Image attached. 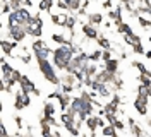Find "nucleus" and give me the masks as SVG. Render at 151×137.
<instances>
[{"mask_svg": "<svg viewBox=\"0 0 151 137\" xmlns=\"http://www.w3.org/2000/svg\"><path fill=\"white\" fill-rule=\"evenodd\" d=\"M81 31H83V34H84L88 39H98V29L96 26L93 24H89V22H83V26H81Z\"/></svg>", "mask_w": 151, "mask_h": 137, "instance_id": "obj_1", "label": "nucleus"}, {"mask_svg": "<svg viewBox=\"0 0 151 137\" xmlns=\"http://www.w3.org/2000/svg\"><path fill=\"white\" fill-rule=\"evenodd\" d=\"M19 88L26 93V94H33L35 89H36V88H35V82L31 81L28 75H22V79L19 81Z\"/></svg>", "mask_w": 151, "mask_h": 137, "instance_id": "obj_2", "label": "nucleus"}, {"mask_svg": "<svg viewBox=\"0 0 151 137\" xmlns=\"http://www.w3.org/2000/svg\"><path fill=\"white\" fill-rule=\"evenodd\" d=\"M0 46H2V50H4V55H7V57H14V55H12V50L19 46V41L2 39V41H0Z\"/></svg>", "mask_w": 151, "mask_h": 137, "instance_id": "obj_3", "label": "nucleus"}, {"mask_svg": "<svg viewBox=\"0 0 151 137\" xmlns=\"http://www.w3.org/2000/svg\"><path fill=\"white\" fill-rule=\"evenodd\" d=\"M119 64H120V60L110 58L108 62H105V70L110 74H119Z\"/></svg>", "mask_w": 151, "mask_h": 137, "instance_id": "obj_4", "label": "nucleus"}, {"mask_svg": "<svg viewBox=\"0 0 151 137\" xmlns=\"http://www.w3.org/2000/svg\"><path fill=\"white\" fill-rule=\"evenodd\" d=\"M67 17H69V14H52V22L53 24H57V26L60 27H65L67 24Z\"/></svg>", "mask_w": 151, "mask_h": 137, "instance_id": "obj_5", "label": "nucleus"}, {"mask_svg": "<svg viewBox=\"0 0 151 137\" xmlns=\"http://www.w3.org/2000/svg\"><path fill=\"white\" fill-rule=\"evenodd\" d=\"M26 33H28V36L40 38L41 34H43V27H40V26H33V24H28V26H26Z\"/></svg>", "mask_w": 151, "mask_h": 137, "instance_id": "obj_6", "label": "nucleus"}, {"mask_svg": "<svg viewBox=\"0 0 151 137\" xmlns=\"http://www.w3.org/2000/svg\"><path fill=\"white\" fill-rule=\"evenodd\" d=\"M58 101H60V110L65 111V110L69 108V105H70L72 98H70L69 94H65V93H60V94H58Z\"/></svg>", "mask_w": 151, "mask_h": 137, "instance_id": "obj_7", "label": "nucleus"}, {"mask_svg": "<svg viewBox=\"0 0 151 137\" xmlns=\"http://www.w3.org/2000/svg\"><path fill=\"white\" fill-rule=\"evenodd\" d=\"M88 22H89V24H93V26H100V24L103 22V16H101V14H98V12H93V14H89V16H88Z\"/></svg>", "mask_w": 151, "mask_h": 137, "instance_id": "obj_8", "label": "nucleus"}, {"mask_svg": "<svg viewBox=\"0 0 151 137\" xmlns=\"http://www.w3.org/2000/svg\"><path fill=\"white\" fill-rule=\"evenodd\" d=\"M65 4H67V7H69V10L70 12H76V10H79L81 9V0H65Z\"/></svg>", "mask_w": 151, "mask_h": 137, "instance_id": "obj_9", "label": "nucleus"}, {"mask_svg": "<svg viewBox=\"0 0 151 137\" xmlns=\"http://www.w3.org/2000/svg\"><path fill=\"white\" fill-rule=\"evenodd\" d=\"M36 58H48L50 55H53V50L50 48V46H45L43 50H40V52H36Z\"/></svg>", "mask_w": 151, "mask_h": 137, "instance_id": "obj_10", "label": "nucleus"}, {"mask_svg": "<svg viewBox=\"0 0 151 137\" xmlns=\"http://www.w3.org/2000/svg\"><path fill=\"white\" fill-rule=\"evenodd\" d=\"M101 134H103V136H117V128L113 127L112 123H106V125H105L103 128H101Z\"/></svg>", "mask_w": 151, "mask_h": 137, "instance_id": "obj_11", "label": "nucleus"}, {"mask_svg": "<svg viewBox=\"0 0 151 137\" xmlns=\"http://www.w3.org/2000/svg\"><path fill=\"white\" fill-rule=\"evenodd\" d=\"M98 45L101 46V48H105V50H113L112 43H110V41H108L103 34H100V36H98Z\"/></svg>", "mask_w": 151, "mask_h": 137, "instance_id": "obj_12", "label": "nucleus"}, {"mask_svg": "<svg viewBox=\"0 0 151 137\" xmlns=\"http://www.w3.org/2000/svg\"><path fill=\"white\" fill-rule=\"evenodd\" d=\"M40 127H41V134H43V136H50V134H52V128H50V123H48V122L40 120Z\"/></svg>", "mask_w": 151, "mask_h": 137, "instance_id": "obj_13", "label": "nucleus"}, {"mask_svg": "<svg viewBox=\"0 0 151 137\" xmlns=\"http://www.w3.org/2000/svg\"><path fill=\"white\" fill-rule=\"evenodd\" d=\"M76 22H77V17H76V16H72V14H70V16L67 17V24H65V29H67V31H74V26H76Z\"/></svg>", "mask_w": 151, "mask_h": 137, "instance_id": "obj_14", "label": "nucleus"}, {"mask_svg": "<svg viewBox=\"0 0 151 137\" xmlns=\"http://www.w3.org/2000/svg\"><path fill=\"white\" fill-rule=\"evenodd\" d=\"M53 113H55V106H53V103H52V101H47L45 106H43V115H53Z\"/></svg>", "mask_w": 151, "mask_h": 137, "instance_id": "obj_15", "label": "nucleus"}, {"mask_svg": "<svg viewBox=\"0 0 151 137\" xmlns=\"http://www.w3.org/2000/svg\"><path fill=\"white\" fill-rule=\"evenodd\" d=\"M101 53H103L101 50H94L93 53L89 55V62H94V64L100 62V60H101Z\"/></svg>", "mask_w": 151, "mask_h": 137, "instance_id": "obj_16", "label": "nucleus"}, {"mask_svg": "<svg viewBox=\"0 0 151 137\" xmlns=\"http://www.w3.org/2000/svg\"><path fill=\"white\" fill-rule=\"evenodd\" d=\"M45 46H47V43H45V41H41V39H36V41L33 43V46H31V48H33V52L36 53V52H40V50H43Z\"/></svg>", "mask_w": 151, "mask_h": 137, "instance_id": "obj_17", "label": "nucleus"}, {"mask_svg": "<svg viewBox=\"0 0 151 137\" xmlns=\"http://www.w3.org/2000/svg\"><path fill=\"white\" fill-rule=\"evenodd\" d=\"M132 67H136V69L139 70V74H146V72H148L146 65H144V64H141V62H137V60H134V62H132Z\"/></svg>", "mask_w": 151, "mask_h": 137, "instance_id": "obj_18", "label": "nucleus"}, {"mask_svg": "<svg viewBox=\"0 0 151 137\" xmlns=\"http://www.w3.org/2000/svg\"><path fill=\"white\" fill-rule=\"evenodd\" d=\"M137 22H139V24H141V26L144 27V29H150V27H151V21L144 19L142 16H137Z\"/></svg>", "mask_w": 151, "mask_h": 137, "instance_id": "obj_19", "label": "nucleus"}, {"mask_svg": "<svg viewBox=\"0 0 151 137\" xmlns=\"http://www.w3.org/2000/svg\"><path fill=\"white\" fill-rule=\"evenodd\" d=\"M9 5L12 7V10H19L22 7V0H9Z\"/></svg>", "mask_w": 151, "mask_h": 137, "instance_id": "obj_20", "label": "nucleus"}, {"mask_svg": "<svg viewBox=\"0 0 151 137\" xmlns=\"http://www.w3.org/2000/svg\"><path fill=\"white\" fill-rule=\"evenodd\" d=\"M132 52L137 53V55H144V48H142L141 43H134V45H132Z\"/></svg>", "mask_w": 151, "mask_h": 137, "instance_id": "obj_21", "label": "nucleus"}, {"mask_svg": "<svg viewBox=\"0 0 151 137\" xmlns=\"http://www.w3.org/2000/svg\"><path fill=\"white\" fill-rule=\"evenodd\" d=\"M113 127L117 128V130H119V132H122V130H125V125H124V122L122 120H115V123H113Z\"/></svg>", "mask_w": 151, "mask_h": 137, "instance_id": "obj_22", "label": "nucleus"}, {"mask_svg": "<svg viewBox=\"0 0 151 137\" xmlns=\"http://www.w3.org/2000/svg\"><path fill=\"white\" fill-rule=\"evenodd\" d=\"M112 58V50H103V53H101V60L103 62H108Z\"/></svg>", "mask_w": 151, "mask_h": 137, "instance_id": "obj_23", "label": "nucleus"}, {"mask_svg": "<svg viewBox=\"0 0 151 137\" xmlns=\"http://www.w3.org/2000/svg\"><path fill=\"white\" fill-rule=\"evenodd\" d=\"M12 79H14V81H16V82H17V84H19V81L22 79V74L19 72L17 69H14V72H12Z\"/></svg>", "mask_w": 151, "mask_h": 137, "instance_id": "obj_24", "label": "nucleus"}, {"mask_svg": "<svg viewBox=\"0 0 151 137\" xmlns=\"http://www.w3.org/2000/svg\"><path fill=\"white\" fill-rule=\"evenodd\" d=\"M19 58H21V60H22V62H24V64H31V55H17Z\"/></svg>", "mask_w": 151, "mask_h": 137, "instance_id": "obj_25", "label": "nucleus"}, {"mask_svg": "<svg viewBox=\"0 0 151 137\" xmlns=\"http://www.w3.org/2000/svg\"><path fill=\"white\" fill-rule=\"evenodd\" d=\"M38 9H40V10H47V12H50V9H48V5H47V2H45V0H41V2L38 4Z\"/></svg>", "mask_w": 151, "mask_h": 137, "instance_id": "obj_26", "label": "nucleus"}, {"mask_svg": "<svg viewBox=\"0 0 151 137\" xmlns=\"http://www.w3.org/2000/svg\"><path fill=\"white\" fill-rule=\"evenodd\" d=\"M14 122H16V125H17L19 128L22 127V118H21V117H16V115H14Z\"/></svg>", "mask_w": 151, "mask_h": 137, "instance_id": "obj_27", "label": "nucleus"}, {"mask_svg": "<svg viewBox=\"0 0 151 137\" xmlns=\"http://www.w3.org/2000/svg\"><path fill=\"white\" fill-rule=\"evenodd\" d=\"M22 5H24L26 9H31V7H33V2H31V0H22Z\"/></svg>", "mask_w": 151, "mask_h": 137, "instance_id": "obj_28", "label": "nucleus"}, {"mask_svg": "<svg viewBox=\"0 0 151 137\" xmlns=\"http://www.w3.org/2000/svg\"><path fill=\"white\" fill-rule=\"evenodd\" d=\"M103 7H105V9H112V0H105Z\"/></svg>", "mask_w": 151, "mask_h": 137, "instance_id": "obj_29", "label": "nucleus"}, {"mask_svg": "<svg viewBox=\"0 0 151 137\" xmlns=\"http://www.w3.org/2000/svg\"><path fill=\"white\" fill-rule=\"evenodd\" d=\"M89 5H91V0H84V2L81 4V7H84V9H88Z\"/></svg>", "mask_w": 151, "mask_h": 137, "instance_id": "obj_30", "label": "nucleus"}, {"mask_svg": "<svg viewBox=\"0 0 151 137\" xmlns=\"http://www.w3.org/2000/svg\"><path fill=\"white\" fill-rule=\"evenodd\" d=\"M45 2H47V5H48V9L52 10V5H53V4H55V0H45Z\"/></svg>", "mask_w": 151, "mask_h": 137, "instance_id": "obj_31", "label": "nucleus"}, {"mask_svg": "<svg viewBox=\"0 0 151 137\" xmlns=\"http://www.w3.org/2000/svg\"><path fill=\"white\" fill-rule=\"evenodd\" d=\"M0 132H2V136H7V134H9V132H7V128L4 127V125H2V128H0Z\"/></svg>", "mask_w": 151, "mask_h": 137, "instance_id": "obj_32", "label": "nucleus"}, {"mask_svg": "<svg viewBox=\"0 0 151 137\" xmlns=\"http://www.w3.org/2000/svg\"><path fill=\"white\" fill-rule=\"evenodd\" d=\"M148 39H150V43H151V34H150V38H148Z\"/></svg>", "mask_w": 151, "mask_h": 137, "instance_id": "obj_33", "label": "nucleus"}]
</instances>
